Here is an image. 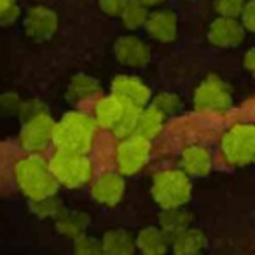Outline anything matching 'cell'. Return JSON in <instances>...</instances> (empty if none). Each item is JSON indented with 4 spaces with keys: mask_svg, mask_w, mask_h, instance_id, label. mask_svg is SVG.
<instances>
[{
    "mask_svg": "<svg viewBox=\"0 0 255 255\" xmlns=\"http://www.w3.org/2000/svg\"><path fill=\"white\" fill-rule=\"evenodd\" d=\"M16 182L21 191L32 201L54 196L58 191V180L51 173L46 161L39 156H30L16 164Z\"/></svg>",
    "mask_w": 255,
    "mask_h": 255,
    "instance_id": "6da1fadb",
    "label": "cell"
},
{
    "mask_svg": "<svg viewBox=\"0 0 255 255\" xmlns=\"http://www.w3.org/2000/svg\"><path fill=\"white\" fill-rule=\"evenodd\" d=\"M93 136H95V123L81 112H70L54 124L53 140L61 150L86 154L91 149Z\"/></svg>",
    "mask_w": 255,
    "mask_h": 255,
    "instance_id": "7a4b0ae2",
    "label": "cell"
},
{
    "mask_svg": "<svg viewBox=\"0 0 255 255\" xmlns=\"http://www.w3.org/2000/svg\"><path fill=\"white\" fill-rule=\"evenodd\" d=\"M192 185L185 173L177 170H166L156 175L152 184V196L157 205L166 208H178L191 198Z\"/></svg>",
    "mask_w": 255,
    "mask_h": 255,
    "instance_id": "3957f363",
    "label": "cell"
},
{
    "mask_svg": "<svg viewBox=\"0 0 255 255\" xmlns=\"http://www.w3.org/2000/svg\"><path fill=\"white\" fill-rule=\"evenodd\" d=\"M49 170L58 184H63L67 187H81L91 178L93 173L91 163L84 154L61 149H58V152L51 159Z\"/></svg>",
    "mask_w": 255,
    "mask_h": 255,
    "instance_id": "277c9868",
    "label": "cell"
},
{
    "mask_svg": "<svg viewBox=\"0 0 255 255\" xmlns=\"http://www.w3.org/2000/svg\"><path fill=\"white\" fill-rule=\"evenodd\" d=\"M224 156L233 164H250L255 152V129L252 124L231 128L222 140Z\"/></svg>",
    "mask_w": 255,
    "mask_h": 255,
    "instance_id": "5b68a950",
    "label": "cell"
},
{
    "mask_svg": "<svg viewBox=\"0 0 255 255\" xmlns=\"http://www.w3.org/2000/svg\"><path fill=\"white\" fill-rule=\"evenodd\" d=\"M194 105L203 112H226L233 105L231 88L220 77L210 75L196 89Z\"/></svg>",
    "mask_w": 255,
    "mask_h": 255,
    "instance_id": "8992f818",
    "label": "cell"
},
{
    "mask_svg": "<svg viewBox=\"0 0 255 255\" xmlns=\"http://www.w3.org/2000/svg\"><path fill=\"white\" fill-rule=\"evenodd\" d=\"M150 145L149 140L140 135H129L123 138V143L117 149V164L124 175H133L140 171L149 161Z\"/></svg>",
    "mask_w": 255,
    "mask_h": 255,
    "instance_id": "52a82bcc",
    "label": "cell"
},
{
    "mask_svg": "<svg viewBox=\"0 0 255 255\" xmlns=\"http://www.w3.org/2000/svg\"><path fill=\"white\" fill-rule=\"evenodd\" d=\"M54 123L46 114H37L26 121L21 129V145L26 150H40L53 140Z\"/></svg>",
    "mask_w": 255,
    "mask_h": 255,
    "instance_id": "ba28073f",
    "label": "cell"
},
{
    "mask_svg": "<svg viewBox=\"0 0 255 255\" xmlns=\"http://www.w3.org/2000/svg\"><path fill=\"white\" fill-rule=\"evenodd\" d=\"M116 58L124 67L140 68L150 61V47L147 42L135 35H124L114 46Z\"/></svg>",
    "mask_w": 255,
    "mask_h": 255,
    "instance_id": "9c48e42d",
    "label": "cell"
},
{
    "mask_svg": "<svg viewBox=\"0 0 255 255\" xmlns=\"http://www.w3.org/2000/svg\"><path fill=\"white\" fill-rule=\"evenodd\" d=\"M208 39L217 47H236L245 40V28L236 18H222L210 25Z\"/></svg>",
    "mask_w": 255,
    "mask_h": 255,
    "instance_id": "30bf717a",
    "label": "cell"
},
{
    "mask_svg": "<svg viewBox=\"0 0 255 255\" xmlns=\"http://www.w3.org/2000/svg\"><path fill=\"white\" fill-rule=\"evenodd\" d=\"M26 33L33 40H47L54 35L58 30V16L54 11L47 7H37L30 9L25 19Z\"/></svg>",
    "mask_w": 255,
    "mask_h": 255,
    "instance_id": "8fae6325",
    "label": "cell"
},
{
    "mask_svg": "<svg viewBox=\"0 0 255 255\" xmlns=\"http://www.w3.org/2000/svg\"><path fill=\"white\" fill-rule=\"evenodd\" d=\"M112 93L128 105H135L140 109H143V105L150 100V89L138 77L129 75H119L114 79Z\"/></svg>",
    "mask_w": 255,
    "mask_h": 255,
    "instance_id": "7c38bea8",
    "label": "cell"
},
{
    "mask_svg": "<svg viewBox=\"0 0 255 255\" xmlns=\"http://www.w3.org/2000/svg\"><path fill=\"white\" fill-rule=\"evenodd\" d=\"M147 32L157 42H173L178 33V21L175 12L156 11L147 18Z\"/></svg>",
    "mask_w": 255,
    "mask_h": 255,
    "instance_id": "4fadbf2b",
    "label": "cell"
},
{
    "mask_svg": "<svg viewBox=\"0 0 255 255\" xmlns=\"http://www.w3.org/2000/svg\"><path fill=\"white\" fill-rule=\"evenodd\" d=\"M93 198L98 203H103L107 206H114L119 203V199L124 194V180L116 173L102 175L93 185Z\"/></svg>",
    "mask_w": 255,
    "mask_h": 255,
    "instance_id": "5bb4252c",
    "label": "cell"
},
{
    "mask_svg": "<svg viewBox=\"0 0 255 255\" xmlns=\"http://www.w3.org/2000/svg\"><path fill=\"white\" fill-rule=\"evenodd\" d=\"M168 236L157 227H147L140 231L136 238V247L143 255H166L168 252Z\"/></svg>",
    "mask_w": 255,
    "mask_h": 255,
    "instance_id": "9a60e30c",
    "label": "cell"
},
{
    "mask_svg": "<svg viewBox=\"0 0 255 255\" xmlns=\"http://www.w3.org/2000/svg\"><path fill=\"white\" fill-rule=\"evenodd\" d=\"M103 255H133L135 243L131 236L123 229H110L105 233L102 241Z\"/></svg>",
    "mask_w": 255,
    "mask_h": 255,
    "instance_id": "2e32d148",
    "label": "cell"
},
{
    "mask_svg": "<svg viewBox=\"0 0 255 255\" xmlns=\"http://www.w3.org/2000/svg\"><path fill=\"white\" fill-rule=\"evenodd\" d=\"M54 219H56L58 231L68 238H75V240L84 234L86 227L89 224V217L81 212H65V210H60L54 215Z\"/></svg>",
    "mask_w": 255,
    "mask_h": 255,
    "instance_id": "e0dca14e",
    "label": "cell"
},
{
    "mask_svg": "<svg viewBox=\"0 0 255 255\" xmlns=\"http://www.w3.org/2000/svg\"><path fill=\"white\" fill-rule=\"evenodd\" d=\"M171 240H173L175 255H198L206 243L205 234L198 229H191V227L178 233Z\"/></svg>",
    "mask_w": 255,
    "mask_h": 255,
    "instance_id": "ac0fdd59",
    "label": "cell"
},
{
    "mask_svg": "<svg viewBox=\"0 0 255 255\" xmlns=\"http://www.w3.org/2000/svg\"><path fill=\"white\" fill-rule=\"evenodd\" d=\"M182 164H184L185 171L191 175H206L212 168V157H210V152L203 147L192 145L187 147L182 154Z\"/></svg>",
    "mask_w": 255,
    "mask_h": 255,
    "instance_id": "d6986e66",
    "label": "cell"
},
{
    "mask_svg": "<svg viewBox=\"0 0 255 255\" xmlns=\"http://www.w3.org/2000/svg\"><path fill=\"white\" fill-rule=\"evenodd\" d=\"M191 213L182 210V206L178 208H166L161 215V231L168 236V240L175 238L178 233H182L184 229H187L191 226Z\"/></svg>",
    "mask_w": 255,
    "mask_h": 255,
    "instance_id": "ffe728a7",
    "label": "cell"
},
{
    "mask_svg": "<svg viewBox=\"0 0 255 255\" xmlns=\"http://www.w3.org/2000/svg\"><path fill=\"white\" fill-rule=\"evenodd\" d=\"M163 123H164V114H161L159 110H156L154 107L145 109V110H140L135 133L147 140H152L161 133Z\"/></svg>",
    "mask_w": 255,
    "mask_h": 255,
    "instance_id": "44dd1931",
    "label": "cell"
},
{
    "mask_svg": "<svg viewBox=\"0 0 255 255\" xmlns=\"http://www.w3.org/2000/svg\"><path fill=\"white\" fill-rule=\"evenodd\" d=\"M124 107H126V103L121 98H117L116 95L103 98L96 107V121H98V124L103 128H112L121 117Z\"/></svg>",
    "mask_w": 255,
    "mask_h": 255,
    "instance_id": "7402d4cb",
    "label": "cell"
},
{
    "mask_svg": "<svg viewBox=\"0 0 255 255\" xmlns=\"http://www.w3.org/2000/svg\"><path fill=\"white\" fill-rule=\"evenodd\" d=\"M96 93H100V84L96 79L89 75H75L67 89V98L70 102H81V100L95 96Z\"/></svg>",
    "mask_w": 255,
    "mask_h": 255,
    "instance_id": "603a6c76",
    "label": "cell"
},
{
    "mask_svg": "<svg viewBox=\"0 0 255 255\" xmlns=\"http://www.w3.org/2000/svg\"><path fill=\"white\" fill-rule=\"evenodd\" d=\"M119 16L123 18L126 28L138 30L142 26H145L147 18H149V11H147L145 5H142L136 0H128V4L124 5L123 12Z\"/></svg>",
    "mask_w": 255,
    "mask_h": 255,
    "instance_id": "cb8c5ba5",
    "label": "cell"
},
{
    "mask_svg": "<svg viewBox=\"0 0 255 255\" xmlns=\"http://www.w3.org/2000/svg\"><path fill=\"white\" fill-rule=\"evenodd\" d=\"M140 110H142L140 107L128 105V103H126V107H124L121 117L117 119V123L112 126L116 136H119V138H126V136H129V135H135L136 121H138Z\"/></svg>",
    "mask_w": 255,
    "mask_h": 255,
    "instance_id": "d4e9b609",
    "label": "cell"
},
{
    "mask_svg": "<svg viewBox=\"0 0 255 255\" xmlns=\"http://www.w3.org/2000/svg\"><path fill=\"white\" fill-rule=\"evenodd\" d=\"M152 107L161 114H175L180 109V98L173 93H161L154 98Z\"/></svg>",
    "mask_w": 255,
    "mask_h": 255,
    "instance_id": "484cf974",
    "label": "cell"
},
{
    "mask_svg": "<svg viewBox=\"0 0 255 255\" xmlns=\"http://www.w3.org/2000/svg\"><path fill=\"white\" fill-rule=\"evenodd\" d=\"M245 7V0H217L215 11L222 18H238Z\"/></svg>",
    "mask_w": 255,
    "mask_h": 255,
    "instance_id": "4316f807",
    "label": "cell"
},
{
    "mask_svg": "<svg viewBox=\"0 0 255 255\" xmlns=\"http://www.w3.org/2000/svg\"><path fill=\"white\" fill-rule=\"evenodd\" d=\"M74 255H103L102 243L96 241L95 238H89V236H84V234H82V236L77 238Z\"/></svg>",
    "mask_w": 255,
    "mask_h": 255,
    "instance_id": "83f0119b",
    "label": "cell"
},
{
    "mask_svg": "<svg viewBox=\"0 0 255 255\" xmlns=\"http://www.w3.org/2000/svg\"><path fill=\"white\" fill-rule=\"evenodd\" d=\"M33 210H35L40 217H54L61 210V203L56 201L54 196H49V198L33 201Z\"/></svg>",
    "mask_w": 255,
    "mask_h": 255,
    "instance_id": "f1b7e54d",
    "label": "cell"
},
{
    "mask_svg": "<svg viewBox=\"0 0 255 255\" xmlns=\"http://www.w3.org/2000/svg\"><path fill=\"white\" fill-rule=\"evenodd\" d=\"M241 25H243L245 30L248 32H254L255 30V4L254 0H248L245 2V7L241 11Z\"/></svg>",
    "mask_w": 255,
    "mask_h": 255,
    "instance_id": "f546056e",
    "label": "cell"
},
{
    "mask_svg": "<svg viewBox=\"0 0 255 255\" xmlns=\"http://www.w3.org/2000/svg\"><path fill=\"white\" fill-rule=\"evenodd\" d=\"M100 9L109 16H119L123 12L128 0H98Z\"/></svg>",
    "mask_w": 255,
    "mask_h": 255,
    "instance_id": "4dcf8cb0",
    "label": "cell"
},
{
    "mask_svg": "<svg viewBox=\"0 0 255 255\" xmlns=\"http://www.w3.org/2000/svg\"><path fill=\"white\" fill-rule=\"evenodd\" d=\"M18 16H19V7L12 5V2H11L4 12H0V25H11V23L16 21Z\"/></svg>",
    "mask_w": 255,
    "mask_h": 255,
    "instance_id": "1f68e13d",
    "label": "cell"
},
{
    "mask_svg": "<svg viewBox=\"0 0 255 255\" xmlns=\"http://www.w3.org/2000/svg\"><path fill=\"white\" fill-rule=\"evenodd\" d=\"M245 63V68H247L248 72H254V67H255V60H254V49H250L247 53V56H245L243 60Z\"/></svg>",
    "mask_w": 255,
    "mask_h": 255,
    "instance_id": "d6a6232c",
    "label": "cell"
},
{
    "mask_svg": "<svg viewBox=\"0 0 255 255\" xmlns=\"http://www.w3.org/2000/svg\"><path fill=\"white\" fill-rule=\"evenodd\" d=\"M136 2H140V4L145 5V7H152V5H159L163 0H136Z\"/></svg>",
    "mask_w": 255,
    "mask_h": 255,
    "instance_id": "836d02e7",
    "label": "cell"
},
{
    "mask_svg": "<svg viewBox=\"0 0 255 255\" xmlns=\"http://www.w3.org/2000/svg\"><path fill=\"white\" fill-rule=\"evenodd\" d=\"M9 4H11V0H0V12H4Z\"/></svg>",
    "mask_w": 255,
    "mask_h": 255,
    "instance_id": "e575fe53",
    "label": "cell"
}]
</instances>
